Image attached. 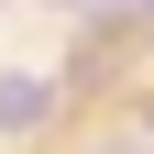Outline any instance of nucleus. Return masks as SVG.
<instances>
[{
    "mask_svg": "<svg viewBox=\"0 0 154 154\" xmlns=\"http://www.w3.org/2000/svg\"><path fill=\"white\" fill-rule=\"evenodd\" d=\"M44 110H55V88H44V77H0V132H33Z\"/></svg>",
    "mask_w": 154,
    "mask_h": 154,
    "instance_id": "f257e3e1",
    "label": "nucleus"
}]
</instances>
